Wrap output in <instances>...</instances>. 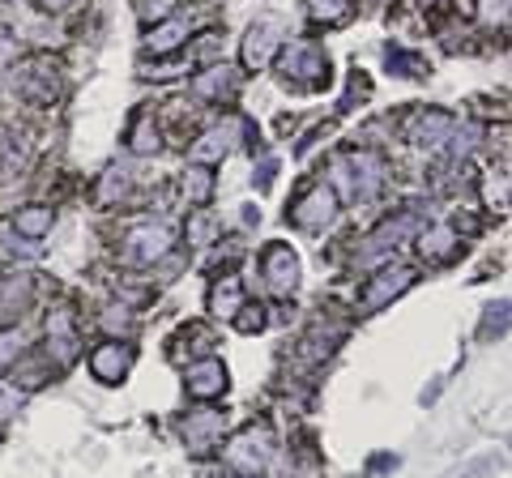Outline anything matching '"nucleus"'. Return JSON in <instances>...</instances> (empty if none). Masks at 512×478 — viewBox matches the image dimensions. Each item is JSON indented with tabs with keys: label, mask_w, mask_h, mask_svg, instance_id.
Listing matches in <instances>:
<instances>
[{
	"label": "nucleus",
	"mask_w": 512,
	"mask_h": 478,
	"mask_svg": "<svg viewBox=\"0 0 512 478\" xmlns=\"http://www.w3.org/2000/svg\"><path fill=\"white\" fill-rule=\"evenodd\" d=\"M303 13H308L312 26H346L355 18V0H303Z\"/></svg>",
	"instance_id": "19"
},
{
	"label": "nucleus",
	"mask_w": 512,
	"mask_h": 478,
	"mask_svg": "<svg viewBox=\"0 0 512 478\" xmlns=\"http://www.w3.org/2000/svg\"><path fill=\"white\" fill-rule=\"evenodd\" d=\"M103 329H107V333H128V329H133V316L107 308V312H103Z\"/></svg>",
	"instance_id": "35"
},
{
	"label": "nucleus",
	"mask_w": 512,
	"mask_h": 478,
	"mask_svg": "<svg viewBox=\"0 0 512 478\" xmlns=\"http://www.w3.org/2000/svg\"><path fill=\"white\" fill-rule=\"evenodd\" d=\"M13 355H18V342H13V338H0V368H5Z\"/></svg>",
	"instance_id": "38"
},
{
	"label": "nucleus",
	"mask_w": 512,
	"mask_h": 478,
	"mask_svg": "<svg viewBox=\"0 0 512 478\" xmlns=\"http://www.w3.org/2000/svg\"><path fill=\"white\" fill-rule=\"evenodd\" d=\"M184 235H188L192 248H210V244L222 239V218L210 210V205H197V210L188 214V222H184Z\"/></svg>",
	"instance_id": "17"
},
{
	"label": "nucleus",
	"mask_w": 512,
	"mask_h": 478,
	"mask_svg": "<svg viewBox=\"0 0 512 478\" xmlns=\"http://www.w3.org/2000/svg\"><path fill=\"white\" fill-rule=\"evenodd\" d=\"M184 43H188V22H167L146 39L150 52H175V47H184Z\"/></svg>",
	"instance_id": "25"
},
{
	"label": "nucleus",
	"mask_w": 512,
	"mask_h": 478,
	"mask_svg": "<svg viewBox=\"0 0 512 478\" xmlns=\"http://www.w3.org/2000/svg\"><path fill=\"white\" fill-rule=\"evenodd\" d=\"M504 329H508V304L500 299V304H491L483 312V329H478V338L491 342V338H504Z\"/></svg>",
	"instance_id": "28"
},
{
	"label": "nucleus",
	"mask_w": 512,
	"mask_h": 478,
	"mask_svg": "<svg viewBox=\"0 0 512 478\" xmlns=\"http://www.w3.org/2000/svg\"><path fill=\"white\" fill-rule=\"evenodd\" d=\"M26 402V393L18 389V380H0V419H9V414H18Z\"/></svg>",
	"instance_id": "31"
},
{
	"label": "nucleus",
	"mask_w": 512,
	"mask_h": 478,
	"mask_svg": "<svg viewBox=\"0 0 512 478\" xmlns=\"http://www.w3.org/2000/svg\"><path fill=\"white\" fill-rule=\"evenodd\" d=\"M128 368H133V346L124 342H103L90 350V372L99 385H120V380L128 376Z\"/></svg>",
	"instance_id": "12"
},
{
	"label": "nucleus",
	"mask_w": 512,
	"mask_h": 478,
	"mask_svg": "<svg viewBox=\"0 0 512 478\" xmlns=\"http://www.w3.org/2000/svg\"><path fill=\"white\" fill-rule=\"evenodd\" d=\"M278 77H282L286 90L308 94V90H325L333 82V65L320 47L291 43V47H282V56H278Z\"/></svg>",
	"instance_id": "1"
},
{
	"label": "nucleus",
	"mask_w": 512,
	"mask_h": 478,
	"mask_svg": "<svg viewBox=\"0 0 512 478\" xmlns=\"http://www.w3.org/2000/svg\"><path fill=\"white\" fill-rule=\"evenodd\" d=\"M419 222H414V214H402L393 222H384L380 231H372V248H389V244H402V235H410Z\"/></svg>",
	"instance_id": "27"
},
{
	"label": "nucleus",
	"mask_w": 512,
	"mask_h": 478,
	"mask_svg": "<svg viewBox=\"0 0 512 478\" xmlns=\"http://www.w3.org/2000/svg\"><path fill=\"white\" fill-rule=\"evenodd\" d=\"M423 5H440V0H423Z\"/></svg>",
	"instance_id": "40"
},
{
	"label": "nucleus",
	"mask_w": 512,
	"mask_h": 478,
	"mask_svg": "<svg viewBox=\"0 0 512 478\" xmlns=\"http://www.w3.org/2000/svg\"><path fill=\"white\" fill-rule=\"evenodd\" d=\"M52 222H56L52 205H26V210L13 214V231H18L22 239H43L47 231H52Z\"/></svg>",
	"instance_id": "20"
},
{
	"label": "nucleus",
	"mask_w": 512,
	"mask_h": 478,
	"mask_svg": "<svg viewBox=\"0 0 512 478\" xmlns=\"http://www.w3.org/2000/svg\"><path fill=\"white\" fill-rule=\"evenodd\" d=\"M69 5H73V0H39V9H47V13H64Z\"/></svg>",
	"instance_id": "39"
},
{
	"label": "nucleus",
	"mask_w": 512,
	"mask_h": 478,
	"mask_svg": "<svg viewBox=\"0 0 512 478\" xmlns=\"http://www.w3.org/2000/svg\"><path fill=\"white\" fill-rule=\"evenodd\" d=\"M18 90L26 103L35 107H52L60 99V65L52 56H30L22 73H18Z\"/></svg>",
	"instance_id": "2"
},
{
	"label": "nucleus",
	"mask_w": 512,
	"mask_h": 478,
	"mask_svg": "<svg viewBox=\"0 0 512 478\" xmlns=\"http://www.w3.org/2000/svg\"><path fill=\"white\" fill-rule=\"evenodd\" d=\"M406 137L419 141V146H440L444 137H453V116L448 111H414L410 124H406Z\"/></svg>",
	"instance_id": "14"
},
{
	"label": "nucleus",
	"mask_w": 512,
	"mask_h": 478,
	"mask_svg": "<svg viewBox=\"0 0 512 478\" xmlns=\"http://www.w3.org/2000/svg\"><path fill=\"white\" fill-rule=\"evenodd\" d=\"M9 60H18V47L9 43V35L0 30V65H9Z\"/></svg>",
	"instance_id": "37"
},
{
	"label": "nucleus",
	"mask_w": 512,
	"mask_h": 478,
	"mask_svg": "<svg viewBox=\"0 0 512 478\" xmlns=\"http://www.w3.org/2000/svg\"><path fill=\"white\" fill-rule=\"evenodd\" d=\"M269 457H274V432H269L265 423H248L244 432L227 444V461L239 470H248V474L261 470Z\"/></svg>",
	"instance_id": "4"
},
{
	"label": "nucleus",
	"mask_w": 512,
	"mask_h": 478,
	"mask_svg": "<svg viewBox=\"0 0 512 478\" xmlns=\"http://www.w3.org/2000/svg\"><path fill=\"white\" fill-rule=\"evenodd\" d=\"M419 257L427 265H453L461 257V235L453 227H444V222H436V227H427L419 235Z\"/></svg>",
	"instance_id": "13"
},
{
	"label": "nucleus",
	"mask_w": 512,
	"mask_h": 478,
	"mask_svg": "<svg viewBox=\"0 0 512 478\" xmlns=\"http://www.w3.org/2000/svg\"><path fill=\"white\" fill-rule=\"evenodd\" d=\"M227 154H231V129H210L192 146V163H218V158H227Z\"/></svg>",
	"instance_id": "23"
},
{
	"label": "nucleus",
	"mask_w": 512,
	"mask_h": 478,
	"mask_svg": "<svg viewBox=\"0 0 512 478\" xmlns=\"http://www.w3.org/2000/svg\"><path fill=\"white\" fill-rule=\"evenodd\" d=\"M384 60H389V73H397V77H427V60L414 52H402V47H389Z\"/></svg>",
	"instance_id": "26"
},
{
	"label": "nucleus",
	"mask_w": 512,
	"mask_h": 478,
	"mask_svg": "<svg viewBox=\"0 0 512 478\" xmlns=\"http://www.w3.org/2000/svg\"><path fill=\"white\" fill-rule=\"evenodd\" d=\"M239 304H244V282H239L235 274L214 282L210 295H205V308H210L214 316H222V321H231V316L239 312Z\"/></svg>",
	"instance_id": "18"
},
{
	"label": "nucleus",
	"mask_w": 512,
	"mask_h": 478,
	"mask_svg": "<svg viewBox=\"0 0 512 478\" xmlns=\"http://www.w3.org/2000/svg\"><path fill=\"white\" fill-rule=\"evenodd\" d=\"M171 252V227L167 222H141L124 235V257L133 265H154Z\"/></svg>",
	"instance_id": "7"
},
{
	"label": "nucleus",
	"mask_w": 512,
	"mask_h": 478,
	"mask_svg": "<svg viewBox=\"0 0 512 478\" xmlns=\"http://www.w3.org/2000/svg\"><path fill=\"white\" fill-rule=\"evenodd\" d=\"M171 342H175V346H171V355H175V359H180L184 350H188V355H201V359H205V355L214 350L218 338H214V329H210V325H184Z\"/></svg>",
	"instance_id": "21"
},
{
	"label": "nucleus",
	"mask_w": 512,
	"mask_h": 478,
	"mask_svg": "<svg viewBox=\"0 0 512 478\" xmlns=\"http://www.w3.org/2000/svg\"><path fill=\"white\" fill-rule=\"evenodd\" d=\"M222 427H227V410H188L180 419V436L192 453H210L222 436Z\"/></svg>",
	"instance_id": "10"
},
{
	"label": "nucleus",
	"mask_w": 512,
	"mask_h": 478,
	"mask_svg": "<svg viewBox=\"0 0 512 478\" xmlns=\"http://www.w3.org/2000/svg\"><path fill=\"white\" fill-rule=\"evenodd\" d=\"M192 94H197V99H205V103L231 99V94H235V73H231V65H210V69H201L197 82H192Z\"/></svg>",
	"instance_id": "16"
},
{
	"label": "nucleus",
	"mask_w": 512,
	"mask_h": 478,
	"mask_svg": "<svg viewBox=\"0 0 512 478\" xmlns=\"http://www.w3.org/2000/svg\"><path fill=\"white\" fill-rule=\"evenodd\" d=\"M274 171H278V158L265 154V158H261V171H256V188H261V193H265L269 184H274Z\"/></svg>",
	"instance_id": "36"
},
{
	"label": "nucleus",
	"mask_w": 512,
	"mask_h": 478,
	"mask_svg": "<svg viewBox=\"0 0 512 478\" xmlns=\"http://www.w3.org/2000/svg\"><path fill=\"white\" fill-rule=\"evenodd\" d=\"M410 282H414V269L406 265H389V269H380V274H372V282L363 286V295H359V312H380L384 304H393L402 291H410Z\"/></svg>",
	"instance_id": "9"
},
{
	"label": "nucleus",
	"mask_w": 512,
	"mask_h": 478,
	"mask_svg": "<svg viewBox=\"0 0 512 478\" xmlns=\"http://www.w3.org/2000/svg\"><path fill=\"white\" fill-rule=\"evenodd\" d=\"M231 321H235L239 329H244V333H261V329H265V308H261V304H248V299H244V304H239V312L231 316Z\"/></svg>",
	"instance_id": "30"
},
{
	"label": "nucleus",
	"mask_w": 512,
	"mask_h": 478,
	"mask_svg": "<svg viewBox=\"0 0 512 478\" xmlns=\"http://www.w3.org/2000/svg\"><path fill=\"white\" fill-rule=\"evenodd\" d=\"M252 478H256V474H252Z\"/></svg>",
	"instance_id": "41"
},
{
	"label": "nucleus",
	"mask_w": 512,
	"mask_h": 478,
	"mask_svg": "<svg viewBox=\"0 0 512 478\" xmlns=\"http://www.w3.org/2000/svg\"><path fill=\"white\" fill-rule=\"evenodd\" d=\"M495 470H500V457H478V461H470V466L453 470L448 478H491Z\"/></svg>",
	"instance_id": "33"
},
{
	"label": "nucleus",
	"mask_w": 512,
	"mask_h": 478,
	"mask_svg": "<svg viewBox=\"0 0 512 478\" xmlns=\"http://www.w3.org/2000/svg\"><path fill=\"white\" fill-rule=\"evenodd\" d=\"M184 385L192 397H201V402H210V397H222L231 389V372H227V363L214 359V355H205L197 363H188V376H184Z\"/></svg>",
	"instance_id": "11"
},
{
	"label": "nucleus",
	"mask_w": 512,
	"mask_h": 478,
	"mask_svg": "<svg viewBox=\"0 0 512 478\" xmlns=\"http://www.w3.org/2000/svg\"><path fill=\"white\" fill-rule=\"evenodd\" d=\"M299 252L291 248V244H269L265 252H261V274H265V286L274 295H295V286H299Z\"/></svg>",
	"instance_id": "6"
},
{
	"label": "nucleus",
	"mask_w": 512,
	"mask_h": 478,
	"mask_svg": "<svg viewBox=\"0 0 512 478\" xmlns=\"http://www.w3.org/2000/svg\"><path fill=\"white\" fill-rule=\"evenodd\" d=\"M282 47V22L278 18H261L248 26L244 43H239V56H244V69L248 73H261L269 60H274V52Z\"/></svg>",
	"instance_id": "8"
},
{
	"label": "nucleus",
	"mask_w": 512,
	"mask_h": 478,
	"mask_svg": "<svg viewBox=\"0 0 512 478\" xmlns=\"http://www.w3.org/2000/svg\"><path fill=\"white\" fill-rule=\"evenodd\" d=\"M184 197H188V205H205L214 197V175H210L205 163H192L184 171Z\"/></svg>",
	"instance_id": "24"
},
{
	"label": "nucleus",
	"mask_w": 512,
	"mask_h": 478,
	"mask_svg": "<svg viewBox=\"0 0 512 478\" xmlns=\"http://www.w3.org/2000/svg\"><path fill=\"white\" fill-rule=\"evenodd\" d=\"M483 193H487V205H495V210H504V205H508V175L500 171V180H495V175H487Z\"/></svg>",
	"instance_id": "34"
},
{
	"label": "nucleus",
	"mask_w": 512,
	"mask_h": 478,
	"mask_svg": "<svg viewBox=\"0 0 512 478\" xmlns=\"http://www.w3.org/2000/svg\"><path fill=\"white\" fill-rule=\"evenodd\" d=\"M128 150H133V154H154L158 150V129H154L146 116L133 124V141H128Z\"/></svg>",
	"instance_id": "29"
},
{
	"label": "nucleus",
	"mask_w": 512,
	"mask_h": 478,
	"mask_svg": "<svg viewBox=\"0 0 512 478\" xmlns=\"http://www.w3.org/2000/svg\"><path fill=\"white\" fill-rule=\"evenodd\" d=\"M175 13V0H137V18L141 22H163V18H171Z\"/></svg>",
	"instance_id": "32"
},
{
	"label": "nucleus",
	"mask_w": 512,
	"mask_h": 478,
	"mask_svg": "<svg viewBox=\"0 0 512 478\" xmlns=\"http://www.w3.org/2000/svg\"><path fill=\"white\" fill-rule=\"evenodd\" d=\"M82 350V333H77V316L73 308H52L47 312V359L52 368L64 372Z\"/></svg>",
	"instance_id": "3"
},
{
	"label": "nucleus",
	"mask_w": 512,
	"mask_h": 478,
	"mask_svg": "<svg viewBox=\"0 0 512 478\" xmlns=\"http://www.w3.org/2000/svg\"><path fill=\"white\" fill-rule=\"evenodd\" d=\"M350 167H355V188L359 197H376V188L384 184V163L376 154H350Z\"/></svg>",
	"instance_id": "22"
},
{
	"label": "nucleus",
	"mask_w": 512,
	"mask_h": 478,
	"mask_svg": "<svg viewBox=\"0 0 512 478\" xmlns=\"http://www.w3.org/2000/svg\"><path fill=\"white\" fill-rule=\"evenodd\" d=\"M286 218H291L299 231H325L329 222L338 218V197H333L329 184H316L291 205V210H286Z\"/></svg>",
	"instance_id": "5"
},
{
	"label": "nucleus",
	"mask_w": 512,
	"mask_h": 478,
	"mask_svg": "<svg viewBox=\"0 0 512 478\" xmlns=\"http://www.w3.org/2000/svg\"><path fill=\"white\" fill-rule=\"evenodd\" d=\"M30 304V274H5L0 278V325L22 321Z\"/></svg>",
	"instance_id": "15"
}]
</instances>
